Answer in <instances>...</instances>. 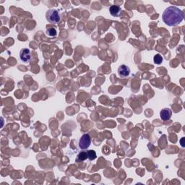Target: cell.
Returning <instances> with one entry per match:
<instances>
[{"label":"cell","mask_w":185,"mask_h":185,"mask_svg":"<svg viewBox=\"0 0 185 185\" xmlns=\"http://www.w3.org/2000/svg\"><path fill=\"white\" fill-rule=\"evenodd\" d=\"M162 19L164 23L168 26H177L183 21L184 12L177 7L170 6L163 13Z\"/></svg>","instance_id":"cell-1"},{"label":"cell","mask_w":185,"mask_h":185,"mask_svg":"<svg viewBox=\"0 0 185 185\" xmlns=\"http://www.w3.org/2000/svg\"><path fill=\"white\" fill-rule=\"evenodd\" d=\"M46 17L47 21L52 24H57L61 21V15H60L59 11L54 9L49 10L46 12Z\"/></svg>","instance_id":"cell-2"},{"label":"cell","mask_w":185,"mask_h":185,"mask_svg":"<svg viewBox=\"0 0 185 185\" xmlns=\"http://www.w3.org/2000/svg\"><path fill=\"white\" fill-rule=\"evenodd\" d=\"M91 144V138L88 134H85L79 140V148L82 150L88 149Z\"/></svg>","instance_id":"cell-3"},{"label":"cell","mask_w":185,"mask_h":185,"mask_svg":"<svg viewBox=\"0 0 185 185\" xmlns=\"http://www.w3.org/2000/svg\"><path fill=\"white\" fill-rule=\"evenodd\" d=\"M20 58L23 63H28L32 59V56H31L30 50L29 49L24 48L22 49L21 52H20Z\"/></svg>","instance_id":"cell-4"},{"label":"cell","mask_w":185,"mask_h":185,"mask_svg":"<svg viewBox=\"0 0 185 185\" xmlns=\"http://www.w3.org/2000/svg\"><path fill=\"white\" fill-rule=\"evenodd\" d=\"M131 70L128 66L125 64H122L118 68V75L121 78H126L130 75Z\"/></svg>","instance_id":"cell-5"},{"label":"cell","mask_w":185,"mask_h":185,"mask_svg":"<svg viewBox=\"0 0 185 185\" xmlns=\"http://www.w3.org/2000/svg\"><path fill=\"white\" fill-rule=\"evenodd\" d=\"M160 119H161L163 121H168V120L171 119V116H172V111H171L170 109L165 108L160 111Z\"/></svg>","instance_id":"cell-6"},{"label":"cell","mask_w":185,"mask_h":185,"mask_svg":"<svg viewBox=\"0 0 185 185\" xmlns=\"http://www.w3.org/2000/svg\"><path fill=\"white\" fill-rule=\"evenodd\" d=\"M110 14L113 17H119L122 13V9L118 5H112L109 8Z\"/></svg>","instance_id":"cell-7"},{"label":"cell","mask_w":185,"mask_h":185,"mask_svg":"<svg viewBox=\"0 0 185 185\" xmlns=\"http://www.w3.org/2000/svg\"><path fill=\"white\" fill-rule=\"evenodd\" d=\"M87 159H88V152L87 151H82L77 155V159L80 160V161H83V160H86Z\"/></svg>","instance_id":"cell-8"},{"label":"cell","mask_w":185,"mask_h":185,"mask_svg":"<svg viewBox=\"0 0 185 185\" xmlns=\"http://www.w3.org/2000/svg\"><path fill=\"white\" fill-rule=\"evenodd\" d=\"M46 35H47L49 37H55L56 35H57V30L53 28L46 29Z\"/></svg>","instance_id":"cell-9"},{"label":"cell","mask_w":185,"mask_h":185,"mask_svg":"<svg viewBox=\"0 0 185 185\" xmlns=\"http://www.w3.org/2000/svg\"><path fill=\"white\" fill-rule=\"evenodd\" d=\"M153 62H154L155 64H160L163 62V57L162 56L158 53V54H155L154 56V58H153Z\"/></svg>","instance_id":"cell-10"},{"label":"cell","mask_w":185,"mask_h":185,"mask_svg":"<svg viewBox=\"0 0 185 185\" xmlns=\"http://www.w3.org/2000/svg\"><path fill=\"white\" fill-rule=\"evenodd\" d=\"M88 152V159L90 160H93L96 159L97 157V155H96V153H95V150H88L87 151Z\"/></svg>","instance_id":"cell-11"},{"label":"cell","mask_w":185,"mask_h":185,"mask_svg":"<svg viewBox=\"0 0 185 185\" xmlns=\"http://www.w3.org/2000/svg\"><path fill=\"white\" fill-rule=\"evenodd\" d=\"M184 140V137H182V140H181V141H180V142H181V144H182V147H184V142H183Z\"/></svg>","instance_id":"cell-12"}]
</instances>
